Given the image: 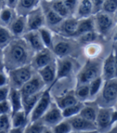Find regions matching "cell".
Instances as JSON below:
<instances>
[{
	"label": "cell",
	"instance_id": "1",
	"mask_svg": "<svg viewBox=\"0 0 117 133\" xmlns=\"http://www.w3.org/2000/svg\"><path fill=\"white\" fill-rule=\"evenodd\" d=\"M34 53L23 37L14 38L3 49L4 68L7 71L30 64Z\"/></svg>",
	"mask_w": 117,
	"mask_h": 133
},
{
	"label": "cell",
	"instance_id": "2",
	"mask_svg": "<svg viewBox=\"0 0 117 133\" xmlns=\"http://www.w3.org/2000/svg\"><path fill=\"white\" fill-rule=\"evenodd\" d=\"M97 105L100 107H113L117 100V80L112 79L103 81L101 89L96 96Z\"/></svg>",
	"mask_w": 117,
	"mask_h": 133
},
{
	"label": "cell",
	"instance_id": "3",
	"mask_svg": "<svg viewBox=\"0 0 117 133\" xmlns=\"http://www.w3.org/2000/svg\"><path fill=\"white\" fill-rule=\"evenodd\" d=\"M102 61L99 59H91L86 63L77 75V85L89 83L101 75Z\"/></svg>",
	"mask_w": 117,
	"mask_h": 133
},
{
	"label": "cell",
	"instance_id": "4",
	"mask_svg": "<svg viewBox=\"0 0 117 133\" xmlns=\"http://www.w3.org/2000/svg\"><path fill=\"white\" fill-rule=\"evenodd\" d=\"M35 70L32 68L31 64L7 71L10 87L19 89L27 81L31 78V76L35 74Z\"/></svg>",
	"mask_w": 117,
	"mask_h": 133
},
{
	"label": "cell",
	"instance_id": "5",
	"mask_svg": "<svg viewBox=\"0 0 117 133\" xmlns=\"http://www.w3.org/2000/svg\"><path fill=\"white\" fill-rule=\"evenodd\" d=\"M95 31L98 35H108L112 28L115 26V18L113 15L105 13L102 11L94 14L93 15Z\"/></svg>",
	"mask_w": 117,
	"mask_h": 133
},
{
	"label": "cell",
	"instance_id": "6",
	"mask_svg": "<svg viewBox=\"0 0 117 133\" xmlns=\"http://www.w3.org/2000/svg\"><path fill=\"white\" fill-rule=\"evenodd\" d=\"M116 122V111L113 107H100L97 111L95 123L97 130H104Z\"/></svg>",
	"mask_w": 117,
	"mask_h": 133
},
{
	"label": "cell",
	"instance_id": "7",
	"mask_svg": "<svg viewBox=\"0 0 117 133\" xmlns=\"http://www.w3.org/2000/svg\"><path fill=\"white\" fill-rule=\"evenodd\" d=\"M51 103V99L50 96V92L48 90H44L42 96L38 99L35 105L31 111L28 117H30V122H33L40 119L46 111L48 109Z\"/></svg>",
	"mask_w": 117,
	"mask_h": 133
},
{
	"label": "cell",
	"instance_id": "8",
	"mask_svg": "<svg viewBox=\"0 0 117 133\" xmlns=\"http://www.w3.org/2000/svg\"><path fill=\"white\" fill-rule=\"evenodd\" d=\"M45 87L46 84L40 76V75L35 73L31 78L19 88V91H20L22 97H26L43 91Z\"/></svg>",
	"mask_w": 117,
	"mask_h": 133
},
{
	"label": "cell",
	"instance_id": "9",
	"mask_svg": "<svg viewBox=\"0 0 117 133\" xmlns=\"http://www.w3.org/2000/svg\"><path fill=\"white\" fill-rule=\"evenodd\" d=\"M63 119L64 118L62 114V110L56 105L55 103H51L50 107L48 108V109L40 119V120L44 126L51 129Z\"/></svg>",
	"mask_w": 117,
	"mask_h": 133
},
{
	"label": "cell",
	"instance_id": "10",
	"mask_svg": "<svg viewBox=\"0 0 117 133\" xmlns=\"http://www.w3.org/2000/svg\"><path fill=\"white\" fill-rule=\"evenodd\" d=\"M54 55H55L51 49L44 47L43 49L34 53L30 64L35 70L38 71V69L55 61V59Z\"/></svg>",
	"mask_w": 117,
	"mask_h": 133
},
{
	"label": "cell",
	"instance_id": "11",
	"mask_svg": "<svg viewBox=\"0 0 117 133\" xmlns=\"http://www.w3.org/2000/svg\"><path fill=\"white\" fill-rule=\"evenodd\" d=\"M27 31L38 30L45 26V19L41 6H38L26 15Z\"/></svg>",
	"mask_w": 117,
	"mask_h": 133
},
{
	"label": "cell",
	"instance_id": "12",
	"mask_svg": "<svg viewBox=\"0 0 117 133\" xmlns=\"http://www.w3.org/2000/svg\"><path fill=\"white\" fill-rule=\"evenodd\" d=\"M78 19L73 15L64 18L62 22L58 25L57 32L58 35H62L64 38L75 37V33L77 30Z\"/></svg>",
	"mask_w": 117,
	"mask_h": 133
},
{
	"label": "cell",
	"instance_id": "13",
	"mask_svg": "<svg viewBox=\"0 0 117 133\" xmlns=\"http://www.w3.org/2000/svg\"><path fill=\"white\" fill-rule=\"evenodd\" d=\"M100 76L103 81L116 78V59L115 51H112L102 63Z\"/></svg>",
	"mask_w": 117,
	"mask_h": 133
},
{
	"label": "cell",
	"instance_id": "14",
	"mask_svg": "<svg viewBox=\"0 0 117 133\" xmlns=\"http://www.w3.org/2000/svg\"><path fill=\"white\" fill-rule=\"evenodd\" d=\"M67 119L71 123L72 131H93L97 130L96 125L94 122L85 119L79 114L70 118H67Z\"/></svg>",
	"mask_w": 117,
	"mask_h": 133
},
{
	"label": "cell",
	"instance_id": "15",
	"mask_svg": "<svg viewBox=\"0 0 117 133\" xmlns=\"http://www.w3.org/2000/svg\"><path fill=\"white\" fill-rule=\"evenodd\" d=\"M56 62V76L54 83L63 78H66L70 75L73 71V62L66 57H62L60 60H55Z\"/></svg>",
	"mask_w": 117,
	"mask_h": 133
},
{
	"label": "cell",
	"instance_id": "16",
	"mask_svg": "<svg viewBox=\"0 0 117 133\" xmlns=\"http://www.w3.org/2000/svg\"><path fill=\"white\" fill-rule=\"evenodd\" d=\"M41 8L43 10V13L44 15L45 19V26L47 27H57L58 25L60 24L63 18L58 15L57 13H55L51 6L48 4V2L43 3L41 4Z\"/></svg>",
	"mask_w": 117,
	"mask_h": 133
},
{
	"label": "cell",
	"instance_id": "17",
	"mask_svg": "<svg viewBox=\"0 0 117 133\" xmlns=\"http://www.w3.org/2000/svg\"><path fill=\"white\" fill-rule=\"evenodd\" d=\"M8 29L14 38L22 37L27 32L26 15H17L8 26Z\"/></svg>",
	"mask_w": 117,
	"mask_h": 133
},
{
	"label": "cell",
	"instance_id": "18",
	"mask_svg": "<svg viewBox=\"0 0 117 133\" xmlns=\"http://www.w3.org/2000/svg\"><path fill=\"white\" fill-rule=\"evenodd\" d=\"M22 37L25 39L27 43L29 45V46L31 47L34 52H37L45 47L38 30L27 31Z\"/></svg>",
	"mask_w": 117,
	"mask_h": 133
},
{
	"label": "cell",
	"instance_id": "19",
	"mask_svg": "<svg viewBox=\"0 0 117 133\" xmlns=\"http://www.w3.org/2000/svg\"><path fill=\"white\" fill-rule=\"evenodd\" d=\"M44 83L47 85L53 84L56 76V62L55 60L51 62V63L47 64V66L38 70L37 72Z\"/></svg>",
	"mask_w": 117,
	"mask_h": 133
},
{
	"label": "cell",
	"instance_id": "20",
	"mask_svg": "<svg viewBox=\"0 0 117 133\" xmlns=\"http://www.w3.org/2000/svg\"><path fill=\"white\" fill-rule=\"evenodd\" d=\"M93 15V9L91 0H79L73 16L77 19L92 16Z\"/></svg>",
	"mask_w": 117,
	"mask_h": 133
},
{
	"label": "cell",
	"instance_id": "21",
	"mask_svg": "<svg viewBox=\"0 0 117 133\" xmlns=\"http://www.w3.org/2000/svg\"><path fill=\"white\" fill-rule=\"evenodd\" d=\"M51 50L54 55H57L60 58L66 57L70 54L72 51V44L67 39H60L57 42L53 41Z\"/></svg>",
	"mask_w": 117,
	"mask_h": 133
},
{
	"label": "cell",
	"instance_id": "22",
	"mask_svg": "<svg viewBox=\"0 0 117 133\" xmlns=\"http://www.w3.org/2000/svg\"><path fill=\"white\" fill-rule=\"evenodd\" d=\"M10 104H11V114L13 113L23 110V103H22V96L19 89L16 88H11L9 92V96L7 98Z\"/></svg>",
	"mask_w": 117,
	"mask_h": 133
},
{
	"label": "cell",
	"instance_id": "23",
	"mask_svg": "<svg viewBox=\"0 0 117 133\" xmlns=\"http://www.w3.org/2000/svg\"><path fill=\"white\" fill-rule=\"evenodd\" d=\"M40 0H18L15 7L17 15H27L33 9L38 6Z\"/></svg>",
	"mask_w": 117,
	"mask_h": 133
},
{
	"label": "cell",
	"instance_id": "24",
	"mask_svg": "<svg viewBox=\"0 0 117 133\" xmlns=\"http://www.w3.org/2000/svg\"><path fill=\"white\" fill-rule=\"evenodd\" d=\"M92 15L89 16V17H87V18H80V19H78L75 37L81 35L83 34H85L87 32L95 31L94 20H93V16Z\"/></svg>",
	"mask_w": 117,
	"mask_h": 133
},
{
	"label": "cell",
	"instance_id": "25",
	"mask_svg": "<svg viewBox=\"0 0 117 133\" xmlns=\"http://www.w3.org/2000/svg\"><path fill=\"white\" fill-rule=\"evenodd\" d=\"M43 91H42L40 92H38L36 94H34V95H31V96L22 97L23 110L24 111V112H25V114L27 115V117H28L29 114H30L31 111L32 110V108H34V106L35 105V103L38 100V99H40V96H42Z\"/></svg>",
	"mask_w": 117,
	"mask_h": 133
},
{
	"label": "cell",
	"instance_id": "26",
	"mask_svg": "<svg viewBox=\"0 0 117 133\" xmlns=\"http://www.w3.org/2000/svg\"><path fill=\"white\" fill-rule=\"evenodd\" d=\"M77 102H78V99L75 96L74 92L67 93V94L63 95V96L55 98V104L61 110L69 107L71 105H73V104L76 103Z\"/></svg>",
	"mask_w": 117,
	"mask_h": 133
},
{
	"label": "cell",
	"instance_id": "27",
	"mask_svg": "<svg viewBox=\"0 0 117 133\" xmlns=\"http://www.w3.org/2000/svg\"><path fill=\"white\" fill-rule=\"evenodd\" d=\"M16 15L17 13L15 9L10 8L6 6H3L0 10V24L8 27Z\"/></svg>",
	"mask_w": 117,
	"mask_h": 133
},
{
	"label": "cell",
	"instance_id": "28",
	"mask_svg": "<svg viewBox=\"0 0 117 133\" xmlns=\"http://www.w3.org/2000/svg\"><path fill=\"white\" fill-rule=\"evenodd\" d=\"M11 128H25L27 125V116L23 110L18 111L11 115Z\"/></svg>",
	"mask_w": 117,
	"mask_h": 133
},
{
	"label": "cell",
	"instance_id": "29",
	"mask_svg": "<svg viewBox=\"0 0 117 133\" xmlns=\"http://www.w3.org/2000/svg\"><path fill=\"white\" fill-rule=\"evenodd\" d=\"M98 108V105H90V104H87L84 103V105L80 111L79 115L87 120L95 123Z\"/></svg>",
	"mask_w": 117,
	"mask_h": 133
},
{
	"label": "cell",
	"instance_id": "30",
	"mask_svg": "<svg viewBox=\"0 0 117 133\" xmlns=\"http://www.w3.org/2000/svg\"><path fill=\"white\" fill-rule=\"evenodd\" d=\"M38 31L40 33V38L44 46L47 47V48H49V49H51L54 37L50 28L44 26L40 27V29H38Z\"/></svg>",
	"mask_w": 117,
	"mask_h": 133
},
{
	"label": "cell",
	"instance_id": "31",
	"mask_svg": "<svg viewBox=\"0 0 117 133\" xmlns=\"http://www.w3.org/2000/svg\"><path fill=\"white\" fill-rule=\"evenodd\" d=\"M48 4L55 13H57L62 18H64L71 16L62 0H50V2H48Z\"/></svg>",
	"mask_w": 117,
	"mask_h": 133
},
{
	"label": "cell",
	"instance_id": "32",
	"mask_svg": "<svg viewBox=\"0 0 117 133\" xmlns=\"http://www.w3.org/2000/svg\"><path fill=\"white\" fill-rule=\"evenodd\" d=\"M14 39L7 26L0 24V49L3 50Z\"/></svg>",
	"mask_w": 117,
	"mask_h": 133
},
{
	"label": "cell",
	"instance_id": "33",
	"mask_svg": "<svg viewBox=\"0 0 117 133\" xmlns=\"http://www.w3.org/2000/svg\"><path fill=\"white\" fill-rule=\"evenodd\" d=\"M75 96L78 99V101L85 102L89 98V86L88 83L80 84L77 85V87L74 91Z\"/></svg>",
	"mask_w": 117,
	"mask_h": 133
},
{
	"label": "cell",
	"instance_id": "34",
	"mask_svg": "<svg viewBox=\"0 0 117 133\" xmlns=\"http://www.w3.org/2000/svg\"><path fill=\"white\" fill-rule=\"evenodd\" d=\"M84 105V102H80L78 101L76 103L73 104V105H71L69 107H67L64 109L62 110V114L64 119H67L70 118L72 116H76L80 113V111H81L82 108Z\"/></svg>",
	"mask_w": 117,
	"mask_h": 133
},
{
	"label": "cell",
	"instance_id": "35",
	"mask_svg": "<svg viewBox=\"0 0 117 133\" xmlns=\"http://www.w3.org/2000/svg\"><path fill=\"white\" fill-rule=\"evenodd\" d=\"M103 80L101 78V76H99L95 79H94L93 80H92L89 83V98H93V97H96V96L98 95V93L100 92L101 87L103 85Z\"/></svg>",
	"mask_w": 117,
	"mask_h": 133
},
{
	"label": "cell",
	"instance_id": "36",
	"mask_svg": "<svg viewBox=\"0 0 117 133\" xmlns=\"http://www.w3.org/2000/svg\"><path fill=\"white\" fill-rule=\"evenodd\" d=\"M51 130L55 133H68L72 131L71 123L67 119H63L62 121L57 123L55 126L51 128Z\"/></svg>",
	"mask_w": 117,
	"mask_h": 133
},
{
	"label": "cell",
	"instance_id": "37",
	"mask_svg": "<svg viewBox=\"0 0 117 133\" xmlns=\"http://www.w3.org/2000/svg\"><path fill=\"white\" fill-rule=\"evenodd\" d=\"M99 35L97 34L95 31H92L89 32H87L85 34H83L81 35L77 36L78 40H79L81 43L83 44H92L94 43L96 39L98 38Z\"/></svg>",
	"mask_w": 117,
	"mask_h": 133
},
{
	"label": "cell",
	"instance_id": "38",
	"mask_svg": "<svg viewBox=\"0 0 117 133\" xmlns=\"http://www.w3.org/2000/svg\"><path fill=\"white\" fill-rule=\"evenodd\" d=\"M117 10V0H104L101 11L110 15H115Z\"/></svg>",
	"mask_w": 117,
	"mask_h": 133
},
{
	"label": "cell",
	"instance_id": "39",
	"mask_svg": "<svg viewBox=\"0 0 117 133\" xmlns=\"http://www.w3.org/2000/svg\"><path fill=\"white\" fill-rule=\"evenodd\" d=\"M11 128V115H0V132H7Z\"/></svg>",
	"mask_w": 117,
	"mask_h": 133
},
{
	"label": "cell",
	"instance_id": "40",
	"mask_svg": "<svg viewBox=\"0 0 117 133\" xmlns=\"http://www.w3.org/2000/svg\"><path fill=\"white\" fill-rule=\"evenodd\" d=\"M62 1H63V4L65 5L66 8L67 9L69 14L71 15H73L79 0H62Z\"/></svg>",
	"mask_w": 117,
	"mask_h": 133
},
{
	"label": "cell",
	"instance_id": "41",
	"mask_svg": "<svg viewBox=\"0 0 117 133\" xmlns=\"http://www.w3.org/2000/svg\"><path fill=\"white\" fill-rule=\"evenodd\" d=\"M11 108L8 99L0 101V115H11Z\"/></svg>",
	"mask_w": 117,
	"mask_h": 133
},
{
	"label": "cell",
	"instance_id": "42",
	"mask_svg": "<svg viewBox=\"0 0 117 133\" xmlns=\"http://www.w3.org/2000/svg\"><path fill=\"white\" fill-rule=\"evenodd\" d=\"M10 90H11V87H10L9 84L0 87V101L7 99Z\"/></svg>",
	"mask_w": 117,
	"mask_h": 133
},
{
	"label": "cell",
	"instance_id": "43",
	"mask_svg": "<svg viewBox=\"0 0 117 133\" xmlns=\"http://www.w3.org/2000/svg\"><path fill=\"white\" fill-rule=\"evenodd\" d=\"M9 84L8 74L5 68L0 69V87Z\"/></svg>",
	"mask_w": 117,
	"mask_h": 133
},
{
	"label": "cell",
	"instance_id": "44",
	"mask_svg": "<svg viewBox=\"0 0 117 133\" xmlns=\"http://www.w3.org/2000/svg\"><path fill=\"white\" fill-rule=\"evenodd\" d=\"M93 9V15L101 11V8L104 0H91Z\"/></svg>",
	"mask_w": 117,
	"mask_h": 133
},
{
	"label": "cell",
	"instance_id": "45",
	"mask_svg": "<svg viewBox=\"0 0 117 133\" xmlns=\"http://www.w3.org/2000/svg\"><path fill=\"white\" fill-rule=\"evenodd\" d=\"M87 52L88 54L91 57L95 55L98 52V48H97V46L95 45H90L87 49Z\"/></svg>",
	"mask_w": 117,
	"mask_h": 133
},
{
	"label": "cell",
	"instance_id": "46",
	"mask_svg": "<svg viewBox=\"0 0 117 133\" xmlns=\"http://www.w3.org/2000/svg\"><path fill=\"white\" fill-rule=\"evenodd\" d=\"M18 0H6V6L15 10V7L18 4Z\"/></svg>",
	"mask_w": 117,
	"mask_h": 133
},
{
	"label": "cell",
	"instance_id": "47",
	"mask_svg": "<svg viewBox=\"0 0 117 133\" xmlns=\"http://www.w3.org/2000/svg\"><path fill=\"white\" fill-rule=\"evenodd\" d=\"M4 68L3 66V50L0 49V69Z\"/></svg>",
	"mask_w": 117,
	"mask_h": 133
},
{
	"label": "cell",
	"instance_id": "48",
	"mask_svg": "<svg viewBox=\"0 0 117 133\" xmlns=\"http://www.w3.org/2000/svg\"><path fill=\"white\" fill-rule=\"evenodd\" d=\"M0 5L2 6H6V0H0Z\"/></svg>",
	"mask_w": 117,
	"mask_h": 133
},
{
	"label": "cell",
	"instance_id": "49",
	"mask_svg": "<svg viewBox=\"0 0 117 133\" xmlns=\"http://www.w3.org/2000/svg\"><path fill=\"white\" fill-rule=\"evenodd\" d=\"M2 7H3V6H2L1 5H0V10H1V8H2Z\"/></svg>",
	"mask_w": 117,
	"mask_h": 133
}]
</instances>
